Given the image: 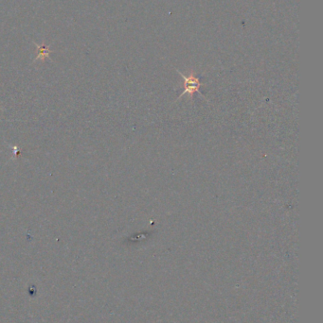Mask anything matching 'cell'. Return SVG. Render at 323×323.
<instances>
[{
    "mask_svg": "<svg viewBox=\"0 0 323 323\" xmlns=\"http://www.w3.org/2000/svg\"><path fill=\"white\" fill-rule=\"evenodd\" d=\"M176 71L184 80V92L181 94L179 98H182L184 95L188 94L190 96V98L193 99L194 93H199V95L202 96V93L200 92V88L203 85V83H201L199 78L195 77L193 73L189 75V76H185V75H183L181 72H179L178 70H176Z\"/></svg>",
    "mask_w": 323,
    "mask_h": 323,
    "instance_id": "cell-1",
    "label": "cell"
}]
</instances>
